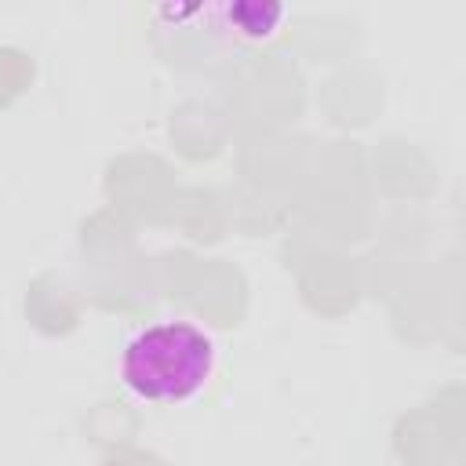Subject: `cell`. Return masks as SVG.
Here are the masks:
<instances>
[{
    "instance_id": "obj_1",
    "label": "cell",
    "mask_w": 466,
    "mask_h": 466,
    "mask_svg": "<svg viewBox=\"0 0 466 466\" xmlns=\"http://www.w3.org/2000/svg\"><path fill=\"white\" fill-rule=\"evenodd\" d=\"M215 371V342L189 320H164L135 331L120 353L124 386L153 404L197 397Z\"/></svg>"
}]
</instances>
